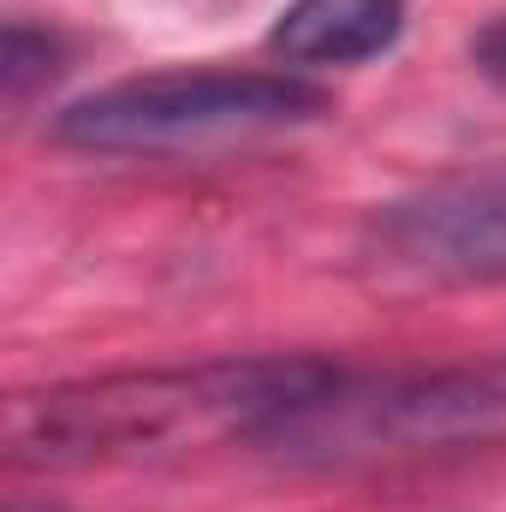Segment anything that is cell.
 Segmentation results:
<instances>
[{
  "instance_id": "obj_1",
  "label": "cell",
  "mask_w": 506,
  "mask_h": 512,
  "mask_svg": "<svg viewBox=\"0 0 506 512\" xmlns=\"http://www.w3.org/2000/svg\"><path fill=\"white\" fill-rule=\"evenodd\" d=\"M322 370V358H221L191 370H126L6 405V447L18 465H96L197 435H251Z\"/></svg>"
},
{
  "instance_id": "obj_2",
  "label": "cell",
  "mask_w": 506,
  "mask_h": 512,
  "mask_svg": "<svg viewBox=\"0 0 506 512\" xmlns=\"http://www.w3.org/2000/svg\"><path fill=\"white\" fill-rule=\"evenodd\" d=\"M506 417V370H435V376H364L322 364L286 405H274L245 441L304 459L358 465L489 435Z\"/></svg>"
},
{
  "instance_id": "obj_3",
  "label": "cell",
  "mask_w": 506,
  "mask_h": 512,
  "mask_svg": "<svg viewBox=\"0 0 506 512\" xmlns=\"http://www.w3.org/2000/svg\"><path fill=\"white\" fill-rule=\"evenodd\" d=\"M328 114V90L304 72H149L72 102L54 137L90 155H173L209 143H245L268 131L310 126Z\"/></svg>"
},
{
  "instance_id": "obj_4",
  "label": "cell",
  "mask_w": 506,
  "mask_h": 512,
  "mask_svg": "<svg viewBox=\"0 0 506 512\" xmlns=\"http://www.w3.org/2000/svg\"><path fill=\"white\" fill-rule=\"evenodd\" d=\"M358 256L381 286L405 292L506 286V167L447 179L376 209Z\"/></svg>"
},
{
  "instance_id": "obj_5",
  "label": "cell",
  "mask_w": 506,
  "mask_h": 512,
  "mask_svg": "<svg viewBox=\"0 0 506 512\" xmlns=\"http://www.w3.org/2000/svg\"><path fill=\"white\" fill-rule=\"evenodd\" d=\"M405 30V0H292L268 48L292 72H328V66H364L387 54Z\"/></svg>"
},
{
  "instance_id": "obj_6",
  "label": "cell",
  "mask_w": 506,
  "mask_h": 512,
  "mask_svg": "<svg viewBox=\"0 0 506 512\" xmlns=\"http://www.w3.org/2000/svg\"><path fill=\"white\" fill-rule=\"evenodd\" d=\"M54 60H60V42L48 30H30V24H6V54H0V72H6V96L24 102L30 84L54 78Z\"/></svg>"
},
{
  "instance_id": "obj_7",
  "label": "cell",
  "mask_w": 506,
  "mask_h": 512,
  "mask_svg": "<svg viewBox=\"0 0 506 512\" xmlns=\"http://www.w3.org/2000/svg\"><path fill=\"white\" fill-rule=\"evenodd\" d=\"M471 66H477L489 84L506 90V12H495V18L471 36Z\"/></svg>"
}]
</instances>
